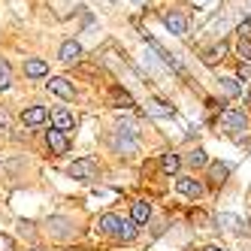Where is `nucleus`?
<instances>
[{"label": "nucleus", "instance_id": "obj_25", "mask_svg": "<svg viewBox=\"0 0 251 251\" xmlns=\"http://www.w3.org/2000/svg\"><path fill=\"white\" fill-rule=\"evenodd\" d=\"M236 51H239V58H242V61H248V64H251V40H242V37H239Z\"/></svg>", "mask_w": 251, "mask_h": 251}, {"label": "nucleus", "instance_id": "obj_29", "mask_svg": "<svg viewBox=\"0 0 251 251\" xmlns=\"http://www.w3.org/2000/svg\"><path fill=\"white\" fill-rule=\"evenodd\" d=\"M203 251H227V248H221V245H206Z\"/></svg>", "mask_w": 251, "mask_h": 251}, {"label": "nucleus", "instance_id": "obj_19", "mask_svg": "<svg viewBox=\"0 0 251 251\" xmlns=\"http://www.w3.org/2000/svg\"><path fill=\"white\" fill-rule=\"evenodd\" d=\"M178 167H182V160H178V154H164V157H160V170H164V173H178Z\"/></svg>", "mask_w": 251, "mask_h": 251}, {"label": "nucleus", "instance_id": "obj_12", "mask_svg": "<svg viewBox=\"0 0 251 251\" xmlns=\"http://www.w3.org/2000/svg\"><path fill=\"white\" fill-rule=\"evenodd\" d=\"M82 58V46L76 43V40H67L64 46H61V61L64 64H76Z\"/></svg>", "mask_w": 251, "mask_h": 251}, {"label": "nucleus", "instance_id": "obj_14", "mask_svg": "<svg viewBox=\"0 0 251 251\" xmlns=\"http://www.w3.org/2000/svg\"><path fill=\"white\" fill-rule=\"evenodd\" d=\"M51 121H55V127L64 130V133L73 130V124H76L73 121V112H67V109H51Z\"/></svg>", "mask_w": 251, "mask_h": 251}, {"label": "nucleus", "instance_id": "obj_6", "mask_svg": "<svg viewBox=\"0 0 251 251\" xmlns=\"http://www.w3.org/2000/svg\"><path fill=\"white\" fill-rule=\"evenodd\" d=\"M49 233L55 239H70L73 236V224H70L67 218H61V215H55V218H49Z\"/></svg>", "mask_w": 251, "mask_h": 251}, {"label": "nucleus", "instance_id": "obj_28", "mask_svg": "<svg viewBox=\"0 0 251 251\" xmlns=\"http://www.w3.org/2000/svg\"><path fill=\"white\" fill-rule=\"evenodd\" d=\"M239 76H245V79L251 76V64H239Z\"/></svg>", "mask_w": 251, "mask_h": 251}, {"label": "nucleus", "instance_id": "obj_5", "mask_svg": "<svg viewBox=\"0 0 251 251\" xmlns=\"http://www.w3.org/2000/svg\"><path fill=\"white\" fill-rule=\"evenodd\" d=\"M215 224H218L221 230H227V233H236V236H239V233H245L242 218H239V215H230V212H221L218 218H215Z\"/></svg>", "mask_w": 251, "mask_h": 251}, {"label": "nucleus", "instance_id": "obj_22", "mask_svg": "<svg viewBox=\"0 0 251 251\" xmlns=\"http://www.w3.org/2000/svg\"><path fill=\"white\" fill-rule=\"evenodd\" d=\"M221 82V88L230 94V97H236V94H242V85L236 82V79H230V76H224V79H218Z\"/></svg>", "mask_w": 251, "mask_h": 251}, {"label": "nucleus", "instance_id": "obj_18", "mask_svg": "<svg viewBox=\"0 0 251 251\" xmlns=\"http://www.w3.org/2000/svg\"><path fill=\"white\" fill-rule=\"evenodd\" d=\"M112 103L115 106H121V109H133V97L127 94V91H124V88H112Z\"/></svg>", "mask_w": 251, "mask_h": 251}, {"label": "nucleus", "instance_id": "obj_21", "mask_svg": "<svg viewBox=\"0 0 251 251\" xmlns=\"http://www.w3.org/2000/svg\"><path fill=\"white\" fill-rule=\"evenodd\" d=\"M100 230L103 233H109V236H115V230H118V215H103V218H100Z\"/></svg>", "mask_w": 251, "mask_h": 251}, {"label": "nucleus", "instance_id": "obj_8", "mask_svg": "<svg viewBox=\"0 0 251 251\" xmlns=\"http://www.w3.org/2000/svg\"><path fill=\"white\" fill-rule=\"evenodd\" d=\"M139 224L133 221V218H118V230H115V239H121V242H133L136 239V230Z\"/></svg>", "mask_w": 251, "mask_h": 251}, {"label": "nucleus", "instance_id": "obj_1", "mask_svg": "<svg viewBox=\"0 0 251 251\" xmlns=\"http://www.w3.org/2000/svg\"><path fill=\"white\" fill-rule=\"evenodd\" d=\"M224 127L230 133H236V136H245L248 127H251V121H248V115L242 109H230V112H224Z\"/></svg>", "mask_w": 251, "mask_h": 251}, {"label": "nucleus", "instance_id": "obj_26", "mask_svg": "<svg viewBox=\"0 0 251 251\" xmlns=\"http://www.w3.org/2000/svg\"><path fill=\"white\" fill-rule=\"evenodd\" d=\"M0 251H15V242H12V236H6V233H0Z\"/></svg>", "mask_w": 251, "mask_h": 251}, {"label": "nucleus", "instance_id": "obj_2", "mask_svg": "<svg viewBox=\"0 0 251 251\" xmlns=\"http://www.w3.org/2000/svg\"><path fill=\"white\" fill-rule=\"evenodd\" d=\"M70 176L79 178V182H91V178L97 176V160H94V157H79V160H73Z\"/></svg>", "mask_w": 251, "mask_h": 251}, {"label": "nucleus", "instance_id": "obj_23", "mask_svg": "<svg viewBox=\"0 0 251 251\" xmlns=\"http://www.w3.org/2000/svg\"><path fill=\"white\" fill-rule=\"evenodd\" d=\"M9 85H12V70L6 61H0V91H6Z\"/></svg>", "mask_w": 251, "mask_h": 251}, {"label": "nucleus", "instance_id": "obj_7", "mask_svg": "<svg viewBox=\"0 0 251 251\" xmlns=\"http://www.w3.org/2000/svg\"><path fill=\"white\" fill-rule=\"evenodd\" d=\"M176 188H178V194L191 197V200H197V197H203V194H206L203 182H197V178H176Z\"/></svg>", "mask_w": 251, "mask_h": 251}, {"label": "nucleus", "instance_id": "obj_9", "mask_svg": "<svg viewBox=\"0 0 251 251\" xmlns=\"http://www.w3.org/2000/svg\"><path fill=\"white\" fill-rule=\"evenodd\" d=\"M164 25H167L170 33H176V37H185V33H188V22H185V15H178V12H167Z\"/></svg>", "mask_w": 251, "mask_h": 251}, {"label": "nucleus", "instance_id": "obj_4", "mask_svg": "<svg viewBox=\"0 0 251 251\" xmlns=\"http://www.w3.org/2000/svg\"><path fill=\"white\" fill-rule=\"evenodd\" d=\"M46 142H49V149L55 151V154H67V151H70V139H67V133L58 130V127L46 130Z\"/></svg>", "mask_w": 251, "mask_h": 251}, {"label": "nucleus", "instance_id": "obj_20", "mask_svg": "<svg viewBox=\"0 0 251 251\" xmlns=\"http://www.w3.org/2000/svg\"><path fill=\"white\" fill-rule=\"evenodd\" d=\"M224 55H227V46H224V43H218L215 49H209L206 55H203V61H206V64H218V61H224Z\"/></svg>", "mask_w": 251, "mask_h": 251}, {"label": "nucleus", "instance_id": "obj_3", "mask_svg": "<svg viewBox=\"0 0 251 251\" xmlns=\"http://www.w3.org/2000/svg\"><path fill=\"white\" fill-rule=\"evenodd\" d=\"M112 149H115L118 154H136V151H139V139L118 130V136H112Z\"/></svg>", "mask_w": 251, "mask_h": 251}, {"label": "nucleus", "instance_id": "obj_17", "mask_svg": "<svg viewBox=\"0 0 251 251\" xmlns=\"http://www.w3.org/2000/svg\"><path fill=\"white\" fill-rule=\"evenodd\" d=\"M146 112H149L151 118H173V106L160 103V100H149V103H146Z\"/></svg>", "mask_w": 251, "mask_h": 251}, {"label": "nucleus", "instance_id": "obj_10", "mask_svg": "<svg viewBox=\"0 0 251 251\" xmlns=\"http://www.w3.org/2000/svg\"><path fill=\"white\" fill-rule=\"evenodd\" d=\"M227 176H230V164L218 160V164H212V167H209V185H212V188L224 185V182H227Z\"/></svg>", "mask_w": 251, "mask_h": 251}, {"label": "nucleus", "instance_id": "obj_24", "mask_svg": "<svg viewBox=\"0 0 251 251\" xmlns=\"http://www.w3.org/2000/svg\"><path fill=\"white\" fill-rule=\"evenodd\" d=\"M188 164H191V167H203V164H206V151H203V149H194V151L188 154Z\"/></svg>", "mask_w": 251, "mask_h": 251}, {"label": "nucleus", "instance_id": "obj_30", "mask_svg": "<svg viewBox=\"0 0 251 251\" xmlns=\"http://www.w3.org/2000/svg\"><path fill=\"white\" fill-rule=\"evenodd\" d=\"M33 251H43V248H33Z\"/></svg>", "mask_w": 251, "mask_h": 251}, {"label": "nucleus", "instance_id": "obj_13", "mask_svg": "<svg viewBox=\"0 0 251 251\" xmlns=\"http://www.w3.org/2000/svg\"><path fill=\"white\" fill-rule=\"evenodd\" d=\"M49 91H55V94L64 97V100H73V94H76L73 85H70L67 79H61V76H58V79H49Z\"/></svg>", "mask_w": 251, "mask_h": 251}, {"label": "nucleus", "instance_id": "obj_27", "mask_svg": "<svg viewBox=\"0 0 251 251\" xmlns=\"http://www.w3.org/2000/svg\"><path fill=\"white\" fill-rule=\"evenodd\" d=\"M0 127H9V112L0 106Z\"/></svg>", "mask_w": 251, "mask_h": 251}, {"label": "nucleus", "instance_id": "obj_11", "mask_svg": "<svg viewBox=\"0 0 251 251\" xmlns=\"http://www.w3.org/2000/svg\"><path fill=\"white\" fill-rule=\"evenodd\" d=\"M46 115H49V112H46V106H30V109L22 112V121L27 124V127H40V124L46 121Z\"/></svg>", "mask_w": 251, "mask_h": 251}, {"label": "nucleus", "instance_id": "obj_15", "mask_svg": "<svg viewBox=\"0 0 251 251\" xmlns=\"http://www.w3.org/2000/svg\"><path fill=\"white\" fill-rule=\"evenodd\" d=\"M25 76H30V79H43V76H49V64L40 61V58H30V61L25 64Z\"/></svg>", "mask_w": 251, "mask_h": 251}, {"label": "nucleus", "instance_id": "obj_16", "mask_svg": "<svg viewBox=\"0 0 251 251\" xmlns=\"http://www.w3.org/2000/svg\"><path fill=\"white\" fill-rule=\"evenodd\" d=\"M130 218H133L136 224H146V221L151 218V203H149V200H136V203H133V212H130Z\"/></svg>", "mask_w": 251, "mask_h": 251}]
</instances>
